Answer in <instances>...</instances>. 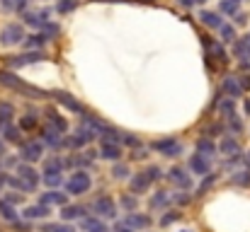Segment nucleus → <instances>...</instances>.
Wrapping results in <instances>:
<instances>
[{"instance_id": "nucleus-27", "label": "nucleus", "mask_w": 250, "mask_h": 232, "mask_svg": "<svg viewBox=\"0 0 250 232\" xmlns=\"http://www.w3.org/2000/svg\"><path fill=\"white\" fill-rule=\"evenodd\" d=\"M54 232H76V230H73V228H66V225H63V228H61V225H56Z\"/></svg>"}, {"instance_id": "nucleus-13", "label": "nucleus", "mask_w": 250, "mask_h": 232, "mask_svg": "<svg viewBox=\"0 0 250 232\" xmlns=\"http://www.w3.org/2000/svg\"><path fill=\"white\" fill-rule=\"evenodd\" d=\"M119 155H122V148H119V145H114V143H104V145H102V157L117 160Z\"/></svg>"}, {"instance_id": "nucleus-9", "label": "nucleus", "mask_w": 250, "mask_h": 232, "mask_svg": "<svg viewBox=\"0 0 250 232\" xmlns=\"http://www.w3.org/2000/svg\"><path fill=\"white\" fill-rule=\"evenodd\" d=\"M148 184H151V179L146 177V172H141L139 177H134V179H131V191L141 194V191H146V189H148Z\"/></svg>"}, {"instance_id": "nucleus-17", "label": "nucleus", "mask_w": 250, "mask_h": 232, "mask_svg": "<svg viewBox=\"0 0 250 232\" xmlns=\"http://www.w3.org/2000/svg\"><path fill=\"white\" fill-rule=\"evenodd\" d=\"M0 215H2L5 220H10V223H15V218H17L10 203H0Z\"/></svg>"}, {"instance_id": "nucleus-30", "label": "nucleus", "mask_w": 250, "mask_h": 232, "mask_svg": "<svg viewBox=\"0 0 250 232\" xmlns=\"http://www.w3.org/2000/svg\"><path fill=\"white\" fill-rule=\"evenodd\" d=\"M5 181H7V177H5V174H0V189L5 186Z\"/></svg>"}, {"instance_id": "nucleus-28", "label": "nucleus", "mask_w": 250, "mask_h": 232, "mask_svg": "<svg viewBox=\"0 0 250 232\" xmlns=\"http://www.w3.org/2000/svg\"><path fill=\"white\" fill-rule=\"evenodd\" d=\"M124 206H126V208H134V198L126 196V198H124Z\"/></svg>"}, {"instance_id": "nucleus-3", "label": "nucleus", "mask_w": 250, "mask_h": 232, "mask_svg": "<svg viewBox=\"0 0 250 232\" xmlns=\"http://www.w3.org/2000/svg\"><path fill=\"white\" fill-rule=\"evenodd\" d=\"M87 189H90V177L85 172H76L68 181V191L71 194H85Z\"/></svg>"}, {"instance_id": "nucleus-31", "label": "nucleus", "mask_w": 250, "mask_h": 232, "mask_svg": "<svg viewBox=\"0 0 250 232\" xmlns=\"http://www.w3.org/2000/svg\"><path fill=\"white\" fill-rule=\"evenodd\" d=\"M185 232H189V230H185Z\"/></svg>"}, {"instance_id": "nucleus-6", "label": "nucleus", "mask_w": 250, "mask_h": 232, "mask_svg": "<svg viewBox=\"0 0 250 232\" xmlns=\"http://www.w3.org/2000/svg\"><path fill=\"white\" fill-rule=\"evenodd\" d=\"M20 39H22V27H17V24L5 27L2 34H0V41H2V44H17Z\"/></svg>"}, {"instance_id": "nucleus-8", "label": "nucleus", "mask_w": 250, "mask_h": 232, "mask_svg": "<svg viewBox=\"0 0 250 232\" xmlns=\"http://www.w3.org/2000/svg\"><path fill=\"white\" fill-rule=\"evenodd\" d=\"M170 179H172L177 186H182V189H187V186H189V177H187L180 167H172V169H170Z\"/></svg>"}, {"instance_id": "nucleus-23", "label": "nucleus", "mask_w": 250, "mask_h": 232, "mask_svg": "<svg viewBox=\"0 0 250 232\" xmlns=\"http://www.w3.org/2000/svg\"><path fill=\"white\" fill-rule=\"evenodd\" d=\"M71 7H76V2H73V0H66V2H59V10H61V12H66V10H71Z\"/></svg>"}, {"instance_id": "nucleus-11", "label": "nucleus", "mask_w": 250, "mask_h": 232, "mask_svg": "<svg viewBox=\"0 0 250 232\" xmlns=\"http://www.w3.org/2000/svg\"><path fill=\"white\" fill-rule=\"evenodd\" d=\"M56 99H59L61 104H66L71 111H83V107H81L76 99H71V94H66V92H59V94H56Z\"/></svg>"}, {"instance_id": "nucleus-14", "label": "nucleus", "mask_w": 250, "mask_h": 232, "mask_svg": "<svg viewBox=\"0 0 250 232\" xmlns=\"http://www.w3.org/2000/svg\"><path fill=\"white\" fill-rule=\"evenodd\" d=\"M83 213H85V211H83V208H81V206H66L61 215H63L66 220H73V218H81Z\"/></svg>"}, {"instance_id": "nucleus-4", "label": "nucleus", "mask_w": 250, "mask_h": 232, "mask_svg": "<svg viewBox=\"0 0 250 232\" xmlns=\"http://www.w3.org/2000/svg\"><path fill=\"white\" fill-rule=\"evenodd\" d=\"M95 211H97L100 215H104V218H114V215H117V206H114V201H112L109 196H100V198L95 201Z\"/></svg>"}, {"instance_id": "nucleus-25", "label": "nucleus", "mask_w": 250, "mask_h": 232, "mask_svg": "<svg viewBox=\"0 0 250 232\" xmlns=\"http://www.w3.org/2000/svg\"><path fill=\"white\" fill-rule=\"evenodd\" d=\"M175 218H180V213H170V215H166V218H163V225H170Z\"/></svg>"}, {"instance_id": "nucleus-24", "label": "nucleus", "mask_w": 250, "mask_h": 232, "mask_svg": "<svg viewBox=\"0 0 250 232\" xmlns=\"http://www.w3.org/2000/svg\"><path fill=\"white\" fill-rule=\"evenodd\" d=\"M87 232H107V228H104V225H102V223L97 220V223H95V225H92V228H90Z\"/></svg>"}, {"instance_id": "nucleus-12", "label": "nucleus", "mask_w": 250, "mask_h": 232, "mask_svg": "<svg viewBox=\"0 0 250 232\" xmlns=\"http://www.w3.org/2000/svg\"><path fill=\"white\" fill-rule=\"evenodd\" d=\"M44 215H49V208H46L44 203H39V206H29V208L24 211V218H44Z\"/></svg>"}, {"instance_id": "nucleus-1", "label": "nucleus", "mask_w": 250, "mask_h": 232, "mask_svg": "<svg viewBox=\"0 0 250 232\" xmlns=\"http://www.w3.org/2000/svg\"><path fill=\"white\" fill-rule=\"evenodd\" d=\"M44 181L49 186L61 184V160H49L46 162V167H44Z\"/></svg>"}, {"instance_id": "nucleus-7", "label": "nucleus", "mask_w": 250, "mask_h": 232, "mask_svg": "<svg viewBox=\"0 0 250 232\" xmlns=\"http://www.w3.org/2000/svg\"><path fill=\"white\" fill-rule=\"evenodd\" d=\"M42 143H29V145H24L22 148V157L27 160V162H34V160H39L42 157Z\"/></svg>"}, {"instance_id": "nucleus-10", "label": "nucleus", "mask_w": 250, "mask_h": 232, "mask_svg": "<svg viewBox=\"0 0 250 232\" xmlns=\"http://www.w3.org/2000/svg\"><path fill=\"white\" fill-rule=\"evenodd\" d=\"M42 203H44V206H51V203L63 206V203H66V196H63V194H59V191H49V194H44V196H42Z\"/></svg>"}, {"instance_id": "nucleus-5", "label": "nucleus", "mask_w": 250, "mask_h": 232, "mask_svg": "<svg viewBox=\"0 0 250 232\" xmlns=\"http://www.w3.org/2000/svg\"><path fill=\"white\" fill-rule=\"evenodd\" d=\"M153 150L163 153L166 157H175V155L180 153V143H177V141H172V138H166V141L153 143Z\"/></svg>"}, {"instance_id": "nucleus-21", "label": "nucleus", "mask_w": 250, "mask_h": 232, "mask_svg": "<svg viewBox=\"0 0 250 232\" xmlns=\"http://www.w3.org/2000/svg\"><path fill=\"white\" fill-rule=\"evenodd\" d=\"M10 116H12V107H10V104H0V119L7 121Z\"/></svg>"}, {"instance_id": "nucleus-16", "label": "nucleus", "mask_w": 250, "mask_h": 232, "mask_svg": "<svg viewBox=\"0 0 250 232\" xmlns=\"http://www.w3.org/2000/svg\"><path fill=\"white\" fill-rule=\"evenodd\" d=\"M151 223V218H146V215H129V225H134V228H146Z\"/></svg>"}, {"instance_id": "nucleus-18", "label": "nucleus", "mask_w": 250, "mask_h": 232, "mask_svg": "<svg viewBox=\"0 0 250 232\" xmlns=\"http://www.w3.org/2000/svg\"><path fill=\"white\" fill-rule=\"evenodd\" d=\"M112 174H114L117 179H124V177L129 174V169H126V164H117V167L112 169Z\"/></svg>"}, {"instance_id": "nucleus-15", "label": "nucleus", "mask_w": 250, "mask_h": 232, "mask_svg": "<svg viewBox=\"0 0 250 232\" xmlns=\"http://www.w3.org/2000/svg\"><path fill=\"white\" fill-rule=\"evenodd\" d=\"M192 169L197 172V174H207V169H209V164H207V160L204 157H192Z\"/></svg>"}, {"instance_id": "nucleus-26", "label": "nucleus", "mask_w": 250, "mask_h": 232, "mask_svg": "<svg viewBox=\"0 0 250 232\" xmlns=\"http://www.w3.org/2000/svg\"><path fill=\"white\" fill-rule=\"evenodd\" d=\"M20 136H17V131L15 128H7V141H17Z\"/></svg>"}, {"instance_id": "nucleus-20", "label": "nucleus", "mask_w": 250, "mask_h": 232, "mask_svg": "<svg viewBox=\"0 0 250 232\" xmlns=\"http://www.w3.org/2000/svg\"><path fill=\"white\" fill-rule=\"evenodd\" d=\"M146 177H148L151 181H156V179H161V169H158V167H148V169H146Z\"/></svg>"}, {"instance_id": "nucleus-19", "label": "nucleus", "mask_w": 250, "mask_h": 232, "mask_svg": "<svg viewBox=\"0 0 250 232\" xmlns=\"http://www.w3.org/2000/svg\"><path fill=\"white\" fill-rule=\"evenodd\" d=\"M20 126H22L24 131H29V128H34V126H37V119H34V116H24Z\"/></svg>"}, {"instance_id": "nucleus-22", "label": "nucleus", "mask_w": 250, "mask_h": 232, "mask_svg": "<svg viewBox=\"0 0 250 232\" xmlns=\"http://www.w3.org/2000/svg\"><path fill=\"white\" fill-rule=\"evenodd\" d=\"M166 194H163V191H158V196H153V201H151V206H153V208H156V206H166Z\"/></svg>"}, {"instance_id": "nucleus-29", "label": "nucleus", "mask_w": 250, "mask_h": 232, "mask_svg": "<svg viewBox=\"0 0 250 232\" xmlns=\"http://www.w3.org/2000/svg\"><path fill=\"white\" fill-rule=\"evenodd\" d=\"M114 232H131V230H129L126 225H117V228H114Z\"/></svg>"}, {"instance_id": "nucleus-2", "label": "nucleus", "mask_w": 250, "mask_h": 232, "mask_svg": "<svg viewBox=\"0 0 250 232\" xmlns=\"http://www.w3.org/2000/svg\"><path fill=\"white\" fill-rule=\"evenodd\" d=\"M17 174H20V186L27 189V191H32V189L37 186V181H39V174H37L29 164H22V167L17 169Z\"/></svg>"}]
</instances>
